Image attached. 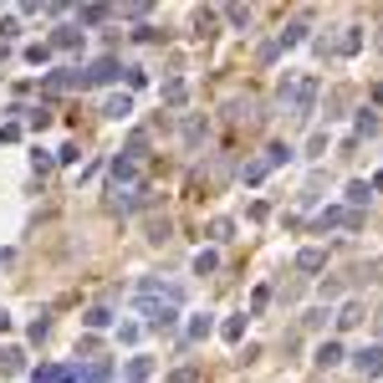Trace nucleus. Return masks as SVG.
Instances as JSON below:
<instances>
[{"label": "nucleus", "mask_w": 383, "mask_h": 383, "mask_svg": "<svg viewBox=\"0 0 383 383\" xmlns=\"http://www.w3.org/2000/svg\"><path fill=\"white\" fill-rule=\"evenodd\" d=\"M138 312L149 317V327H174L179 301H164V297H138Z\"/></svg>", "instance_id": "2"}, {"label": "nucleus", "mask_w": 383, "mask_h": 383, "mask_svg": "<svg viewBox=\"0 0 383 383\" xmlns=\"http://www.w3.org/2000/svg\"><path fill=\"white\" fill-rule=\"evenodd\" d=\"M353 363H358V373H363V378H378V373H383V348H363V353H353Z\"/></svg>", "instance_id": "4"}, {"label": "nucleus", "mask_w": 383, "mask_h": 383, "mask_svg": "<svg viewBox=\"0 0 383 383\" xmlns=\"http://www.w3.org/2000/svg\"><path fill=\"white\" fill-rule=\"evenodd\" d=\"M113 77H118V62L102 57V62H92V67L82 72V87H102V82H113Z\"/></svg>", "instance_id": "3"}, {"label": "nucleus", "mask_w": 383, "mask_h": 383, "mask_svg": "<svg viewBox=\"0 0 383 383\" xmlns=\"http://www.w3.org/2000/svg\"><path fill=\"white\" fill-rule=\"evenodd\" d=\"M368 200H373V184L353 179V184H348V205H368Z\"/></svg>", "instance_id": "10"}, {"label": "nucleus", "mask_w": 383, "mask_h": 383, "mask_svg": "<svg viewBox=\"0 0 383 383\" xmlns=\"http://www.w3.org/2000/svg\"><path fill=\"white\" fill-rule=\"evenodd\" d=\"M31 164H36V174H46V169H51V164H57V158H51L46 149H36V153H31Z\"/></svg>", "instance_id": "21"}, {"label": "nucleus", "mask_w": 383, "mask_h": 383, "mask_svg": "<svg viewBox=\"0 0 383 383\" xmlns=\"http://www.w3.org/2000/svg\"><path fill=\"white\" fill-rule=\"evenodd\" d=\"M108 322H113L108 307H92V312H87V327H108Z\"/></svg>", "instance_id": "19"}, {"label": "nucleus", "mask_w": 383, "mask_h": 383, "mask_svg": "<svg viewBox=\"0 0 383 383\" xmlns=\"http://www.w3.org/2000/svg\"><path fill=\"white\" fill-rule=\"evenodd\" d=\"M164 102H169V108H179V102H184V82H164Z\"/></svg>", "instance_id": "16"}, {"label": "nucleus", "mask_w": 383, "mask_h": 383, "mask_svg": "<svg viewBox=\"0 0 383 383\" xmlns=\"http://www.w3.org/2000/svg\"><path fill=\"white\" fill-rule=\"evenodd\" d=\"M108 16H113L108 6H87V10H82V21H87V26H97V21H108Z\"/></svg>", "instance_id": "18"}, {"label": "nucleus", "mask_w": 383, "mask_h": 383, "mask_svg": "<svg viewBox=\"0 0 383 383\" xmlns=\"http://www.w3.org/2000/svg\"><path fill=\"white\" fill-rule=\"evenodd\" d=\"M317 102V77H286L281 82V108L292 118H307Z\"/></svg>", "instance_id": "1"}, {"label": "nucleus", "mask_w": 383, "mask_h": 383, "mask_svg": "<svg viewBox=\"0 0 383 383\" xmlns=\"http://www.w3.org/2000/svg\"><path fill=\"white\" fill-rule=\"evenodd\" d=\"M169 383H194V368H179V373L169 378Z\"/></svg>", "instance_id": "25"}, {"label": "nucleus", "mask_w": 383, "mask_h": 383, "mask_svg": "<svg viewBox=\"0 0 383 383\" xmlns=\"http://www.w3.org/2000/svg\"><path fill=\"white\" fill-rule=\"evenodd\" d=\"M358 133H378V113H373V108L358 118Z\"/></svg>", "instance_id": "22"}, {"label": "nucleus", "mask_w": 383, "mask_h": 383, "mask_svg": "<svg viewBox=\"0 0 383 383\" xmlns=\"http://www.w3.org/2000/svg\"><path fill=\"white\" fill-rule=\"evenodd\" d=\"M363 322V301H348V307L337 312V327H358Z\"/></svg>", "instance_id": "12"}, {"label": "nucleus", "mask_w": 383, "mask_h": 383, "mask_svg": "<svg viewBox=\"0 0 383 383\" xmlns=\"http://www.w3.org/2000/svg\"><path fill=\"white\" fill-rule=\"evenodd\" d=\"M317 363H322V368L342 363V348H337V342H322V348H317Z\"/></svg>", "instance_id": "13"}, {"label": "nucleus", "mask_w": 383, "mask_h": 383, "mask_svg": "<svg viewBox=\"0 0 383 383\" xmlns=\"http://www.w3.org/2000/svg\"><path fill=\"white\" fill-rule=\"evenodd\" d=\"M230 230H235L230 220H215V225H209V241H230Z\"/></svg>", "instance_id": "20"}, {"label": "nucleus", "mask_w": 383, "mask_h": 383, "mask_svg": "<svg viewBox=\"0 0 383 383\" xmlns=\"http://www.w3.org/2000/svg\"><path fill=\"white\" fill-rule=\"evenodd\" d=\"M220 333H225V337L235 342V337H241V333H245V322H241V317H230V322H225V327H220Z\"/></svg>", "instance_id": "23"}, {"label": "nucleus", "mask_w": 383, "mask_h": 383, "mask_svg": "<svg viewBox=\"0 0 383 383\" xmlns=\"http://www.w3.org/2000/svg\"><path fill=\"white\" fill-rule=\"evenodd\" d=\"M77 41H82V31H77V26H62V31L51 36V46H62V51H72Z\"/></svg>", "instance_id": "8"}, {"label": "nucleus", "mask_w": 383, "mask_h": 383, "mask_svg": "<svg viewBox=\"0 0 383 383\" xmlns=\"http://www.w3.org/2000/svg\"><path fill=\"white\" fill-rule=\"evenodd\" d=\"M21 373V348H0V378Z\"/></svg>", "instance_id": "7"}, {"label": "nucleus", "mask_w": 383, "mask_h": 383, "mask_svg": "<svg viewBox=\"0 0 383 383\" xmlns=\"http://www.w3.org/2000/svg\"><path fill=\"white\" fill-rule=\"evenodd\" d=\"M102 113H108V118H128V113H133V102H128V97H108V102H102Z\"/></svg>", "instance_id": "14"}, {"label": "nucleus", "mask_w": 383, "mask_h": 383, "mask_svg": "<svg viewBox=\"0 0 383 383\" xmlns=\"http://www.w3.org/2000/svg\"><path fill=\"white\" fill-rule=\"evenodd\" d=\"M322 266H327L322 250H301V256H297V271H322Z\"/></svg>", "instance_id": "11"}, {"label": "nucleus", "mask_w": 383, "mask_h": 383, "mask_svg": "<svg viewBox=\"0 0 383 383\" xmlns=\"http://www.w3.org/2000/svg\"><path fill=\"white\" fill-rule=\"evenodd\" d=\"M149 373H153V363H149V358H133V363H128V378H133V383H143Z\"/></svg>", "instance_id": "15"}, {"label": "nucleus", "mask_w": 383, "mask_h": 383, "mask_svg": "<svg viewBox=\"0 0 383 383\" xmlns=\"http://www.w3.org/2000/svg\"><path fill=\"white\" fill-rule=\"evenodd\" d=\"M358 46H363V31H358V26H348V31H342V41H337V51H342V57H353Z\"/></svg>", "instance_id": "9"}, {"label": "nucleus", "mask_w": 383, "mask_h": 383, "mask_svg": "<svg viewBox=\"0 0 383 383\" xmlns=\"http://www.w3.org/2000/svg\"><path fill=\"white\" fill-rule=\"evenodd\" d=\"M215 266H220L215 250H200V256H194V271H200V276H205V271H215Z\"/></svg>", "instance_id": "17"}, {"label": "nucleus", "mask_w": 383, "mask_h": 383, "mask_svg": "<svg viewBox=\"0 0 383 383\" xmlns=\"http://www.w3.org/2000/svg\"><path fill=\"white\" fill-rule=\"evenodd\" d=\"M77 378V363H51V368H36L31 383H72Z\"/></svg>", "instance_id": "5"}, {"label": "nucleus", "mask_w": 383, "mask_h": 383, "mask_svg": "<svg viewBox=\"0 0 383 383\" xmlns=\"http://www.w3.org/2000/svg\"><path fill=\"white\" fill-rule=\"evenodd\" d=\"M225 16H230L235 26H250V10H245V6H230V10H225Z\"/></svg>", "instance_id": "24"}, {"label": "nucleus", "mask_w": 383, "mask_h": 383, "mask_svg": "<svg viewBox=\"0 0 383 383\" xmlns=\"http://www.w3.org/2000/svg\"><path fill=\"white\" fill-rule=\"evenodd\" d=\"M108 378H113V363H92L87 373L77 368V378H72V383H108Z\"/></svg>", "instance_id": "6"}]
</instances>
